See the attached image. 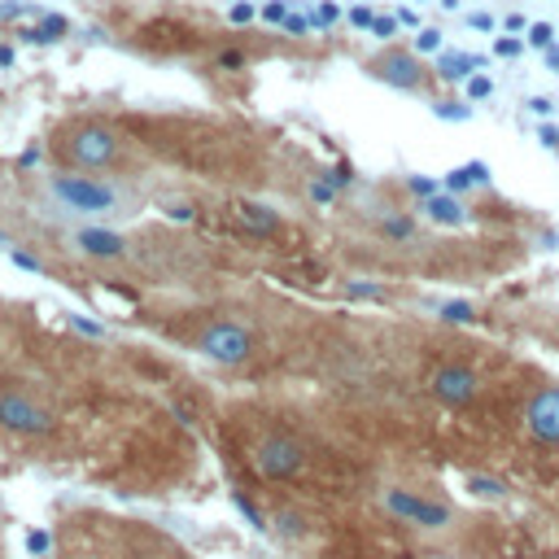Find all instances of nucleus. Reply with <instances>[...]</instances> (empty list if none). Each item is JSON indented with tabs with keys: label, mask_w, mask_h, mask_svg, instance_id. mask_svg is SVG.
<instances>
[{
	"label": "nucleus",
	"mask_w": 559,
	"mask_h": 559,
	"mask_svg": "<svg viewBox=\"0 0 559 559\" xmlns=\"http://www.w3.org/2000/svg\"><path fill=\"white\" fill-rule=\"evenodd\" d=\"M345 293H349V297H367V301H380V297H384V288H380V284H358V280H354V284H345Z\"/></svg>",
	"instance_id": "nucleus-25"
},
{
	"label": "nucleus",
	"mask_w": 559,
	"mask_h": 559,
	"mask_svg": "<svg viewBox=\"0 0 559 559\" xmlns=\"http://www.w3.org/2000/svg\"><path fill=\"white\" fill-rule=\"evenodd\" d=\"M371 22H376V13H371L367 4H354V9H349V26H354V31H371Z\"/></svg>",
	"instance_id": "nucleus-24"
},
{
	"label": "nucleus",
	"mask_w": 559,
	"mask_h": 559,
	"mask_svg": "<svg viewBox=\"0 0 559 559\" xmlns=\"http://www.w3.org/2000/svg\"><path fill=\"white\" fill-rule=\"evenodd\" d=\"M74 249L87 253V258H100V262H114V258H127V240L109 227H79L74 231Z\"/></svg>",
	"instance_id": "nucleus-10"
},
{
	"label": "nucleus",
	"mask_w": 559,
	"mask_h": 559,
	"mask_svg": "<svg viewBox=\"0 0 559 559\" xmlns=\"http://www.w3.org/2000/svg\"><path fill=\"white\" fill-rule=\"evenodd\" d=\"M406 188H411L415 197H424V201L441 192V183H437V179H419V175H411V179H406Z\"/></svg>",
	"instance_id": "nucleus-23"
},
{
	"label": "nucleus",
	"mask_w": 559,
	"mask_h": 559,
	"mask_svg": "<svg viewBox=\"0 0 559 559\" xmlns=\"http://www.w3.org/2000/svg\"><path fill=\"white\" fill-rule=\"evenodd\" d=\"M0 240H4V236H0Z\"/></svg>",
	"instance_id": "nucleus-46"
},
{
	"label": "nucleus",
	"mask_w": 559,
	"mask_h": 559,
	"mask_svg": "<svg viewBox=\"0 0 559 559\" xmlns=\"http://www.w3.org/2000/svg\"><path fill=\"white\" fill-rule=\"evenodd\" d=\"M66 31H70V22L52 13V17H44L39 26H31V31H22V35H26V39H39V44H48V39H66Z\"/></svg>",
	"instance_id": "nucleus-16"
},
{
	"label": "nucleus",
	"mask_w": 559,
	"mask_h": 559,
	"mask_svg": "<svg viewBox=\"0 0 559 559\" xmlns=\"http://www.w3.org/2000/svg\"><path fill=\"white\" fill-rule=\"evenodd\" d=\"M467 489H472L476 498H502V493H507V485H502V480L480 476V472H472V476H467Z\"/></svg>",
	"instance_id": "nucleus-18"
},
{
	"label": "nucleus",
	"mask_w": 559,
	"mask_h": 559,
	"mask_svg": "<svg viewBox=\"0 0 559 559\" xmlns=\"http://www.w3.org/2000/svg\"><path fill=\"white\" fill-rule=\"evenodd\" d=\"M48 153L61 170H79V175H96V170H118L122 157H127V140L114 122L105 118H66L52 140H48Z\"/></svg>",
	"instance_id": "nucleus-1"
},
{
	"label": "nucleus",
	"mask_w": 559,
	"mask_h": 559,
	"mask_svg": "<svg viewBox=\"0 0 559 559\" xmlns=\"http://www.w3.org/2000/svg\"><path fill=\"white\" fill-rule=\"evenodd\" d=\"M472 26H476V31H493V17H489V13H472Z\"/></svg>",
	"instance_id": "nucleus-40"
},
{
	"label": "nucleus",
	"mask_w": 559,
	"mask_h": 559,
	"mask_svg": "<svg viewBox=\"0 0 559 559\" xmlns=\"http://www.w3.org/2000/svg\"><path fill=\"white\" fill-rule=\"evenodd\" d=\"M310 201L314 205H332L336 201V188L332 183H310Z\"/></svg>",
	"instance_id": "nucleus-29"
},
{
	"label": "nucleus",
	"mask_w": 559,
	"mask_h": 559,
	"mask_svg": "<svg viewBox=\"0 0 559 559\" xmlns=\"http://www.w3.org/2000/svg\"><path fill=\"white\" fill-rule=\"evenodd\" d=\"M284 17H288V4H284V0L262 4V22H284Z\"/></svg>",
	"instance_id": "nucleus-30"
},
{
	"label": "nucleus",
	"mask_w": 559,
	"mask_h": 559,
	"mask_svg": "<svg viewBox=\"0 0 559 559\" xmlns=\"http://www.w3.org/2000/svg\"><path fill=\"white\" fill-rule=\"evenodd\" d=\"M507 31H528V22L520 13H507Z\"/></svg>",
	"instance_id": "nucleus-42"
},
{
	"label": "nucleus",
	"mask_w": 559,
	"mask_h": 559,
	"mask_svg": "<svg viewBox=\"0 0 559 559\" xmlns=\"http://www.w3.org/2000/svg\"><path fill=\"white\" fill-rule=\"evenodd\" d=\"M197 349L218 367H245L258 354V336L240 319H210L197 332Z\"/></svg>",
	"instance_id": "nucleus-4"
},
{
	"label": "nucleus",
	"mask_w": 559,
	"mask_h": 559,
	"mask_svg": "<svg viewBox=\"0 0 559 559\" xmlns=\"http://www.w3.org/2000/svg\"><path fill=\"white\" fill-rule=\"evenodd\" d=\"M550 39H555V26L550 22H528V44L533 48H550Z\"/></svg>",
	"instance_id": "nucleus-21"
},
{
	"label": "nucleus",
	"mask_w": 559,
	"mask_h": 559,
	"mask_svg": "<svg viewBox=\"0 0 559 559\" xmlns=\"http://www.w3.org/2000/svg\"><path fill=\"white\" fill-rule=\"evenodd\" d=\"M476 70H485V57L480 52H445V57H437V74L441 79H467Z\"/></svg>",
	"instance_id": "nucleus-13"
},
{
	"label": "nucleus",
	"mask_w": 559,
	"mask_h": 559,
	"mask_svg": "<svg viewBox=\"0 0 559 559\" xmlns=\"http://www.w3.org/2000/svg\"><path fill=\"white\" fill-rule=\"evenodd\" d=\"M253 13H258V9H253V4H249V0H236V4H231V9H227V17H231V22H236V26H240V22H253Z\"/></svg>",
	"instance_id": "nucleus-26"
},
{
	"label": "nucleus",
	"mask_w": 559,
	"mask_h": 559,
	"mask_svg": "<svg viewBox=\"0 0 559 559\" xmlns=\"http://www.w3.org/2000/svg\"><path fill=\"white\" fill-rule=\"evenodd\" d=\"M441 48V31L437 26H419L415 31V52H437Z\"/></svg>",
	"instance_id": "nucleus-20"
},
{
	"label": "nucleus",
	"mask_w": 559,
	"mask_h": 559,
	"mask_svg": "<svg viewBox=\"0 0 559 559\" xmlns=\"http://www.w3.org/2000/svg\"><path fill=\"white\" fill-rule=\"evenodd\" d=\"M537 140H542V144H546V148H559V131H555V127H550V122H546V127H542V131H537Z\"/></svg>",
	"instance_id": "nucleus-37"
},
{
	"label": "nucleus",
	"mask_w": 559,
	"mask_h": 559,
	"mask_svg": "<svg viewBox=\"0 0 559 559\" xmlns=\"http://www.w3.org/2000/svg\"><path fill=\"white\" fill-rule=\"evenodd\" d=\"M275 528H280V537L297 542V537H306V515H301V511H293V507H284V511L275 515Z\"/></svg>",
	"instance_id": "nucleus-17"
},
{
	"label": "nucleus",
	"mask_w": 559,
	"mask_h": 559,
	"mask_svg": "<svg viewBox=\"0 0 559 559\" xmlns=\"http://www.w3.org/2000/svg\"><path fill=\"white\" fill-rule=\"evenodd\" d=\"M472 183H489V166H485V162H467V166H459V170H450V175L441 179L445 192H463V188H472Z\"/></svg>",
	"instance_id": "nucleus-14"
},
{
	"label": "nucleus",
	"mask_w": 559,
	"mask_h": 559,
	"mask_svg": "<svg viewBox=\"0 0 559 559\" xmlns=\"http://www.w3.org/2000/svg\"><path fill=\"white\" fill-rule=\"evenodd\" d=\"M236 223H240L249 236H275V231L284 227L280 210L266 205V201H240V205H236Z\"/></svg>",
	"instance_id": "nucleus-11"
},
{
	"label": "nucleus",
	"mask_w": 559,
	"mask_h": 559,
	"mask_svg": "<svg viewBox=\"0 0 559 559\" xmlns=\"http://www.w3.org/2000/svg\"><path fill=\"white\" fill-rule=\"evenodd\" d=\"M376 231H380L384 240H393V245H402V240H411V236H415V218H411V214H384Z\"/></svg>",
	"instance_id": "nucleus-15"
},
{
	"label": "nucleus",
	"mask_w": 559,
	"mask_h": 559,
	"mask_svg": "<svg viewBox=\"0 0 559 559\" xmlns=\"http://www.w3.org/2000/svg\"><path fill=\"white\" fill-rule=\"evenodd\" d=\"M493 52H498V57H520V52H524V44H520V39L498 35V39H493Z\"/></svg>",
	"instance_id": "nucleus-27"
},
{
	"label": "nucleus",
	"mask_w": 559,
	"mask_h": 559,
	"mask_svg": "<svg viewBox=\"0 0 559 559\" xmlns=\"http://www.w3.org/2000/svg\"><path fill=\"white\" fill-rule=\"evenodd\" d=\"M362 70H367L371 79L397 87V92H424V83H428V74H432V70L419 61V52H415V48H402V44H384Z\"/></svg>",
	"instance_id": "nucleus-6"
},
{
	"label": "nucleus",
	"mask_w": 559,
	"mask_h": 559,
	"mask_svg": "<svg viewBox=\"0 0 559 559\" xmlns=\"http://www.w3.org/2000/svg\"><path fill=\"white\" fill-rule=\"evenodd\" d=\"M528 109H533L537 118H550V109H555V100H550V96H533V100H528Z\"/></svg>",
	"instance_id": "nucleus-36"
},
{
	"label": "nucleus",
	"mask_w": 559,
	"mask_h": 559,
	"mask_svg": "<svg viewBox=\"0 0 559 559\" xmlns=\"http://www.w3.org/2000/svg\"><path fill=\"white\" fill-rule=\"evenodd\" d=\"M445 323H472L476 319V310H472V301H445L441 310H437Z\"/></svg>",
	"instance_id": "nucleus-19"
},
{
	"label": "nucleus",
	"mask_w": 559,
	"mask_h": 559,
	"mask_svg": "<svg viewBox=\"0 0 559 559\" xmlns=\"http://www.w3.org/2000/svg\"><path fill=\"white\" fill-rule=\"evenodd\" d=\"M493 92V83L485 74H467V100H485Z\"/></svg>",
	"instance_id": "nucleus-22"
},
{
	"label": "nucleus",
	"mask_w": 559,
	"mask_h": 559,
	"mask_svg": "<svg viewBox=\"0 0 559 559\" xmlns=\"http://www.w3.org/2000/svg\"><path fill=\"white\" fill-rule=\"evenodd\" d=\"M397 26H419V17H415V9H397Z\"/></svg>",
	"instance_id": "nucleus-39"
},
{
	"label": "nucleus",
	"mask_w": 559,
	"mask_h": 559,
	"mask_svg": "<svg viewBox=\"0 0 559 559\" xmlns=\"http://www.w3.org/2000/svg\"><path fill=\"white\" fill-rule=\"evenodd\" d=\"M432 109H437L441 118H467V109H454L450 100H441V105H432Z\"/></svg>",
	"instance_id": "nucleus-38"
},
{
	"label": "nucleus",
	"mask_w": 559,
	"mask_h": 559,
	"mask_svg": "<svg viewBox=\"0 0 559 559\" xmlns=\"http://www.w3.org/2000/svg\"><path fill=\"white\" fill-rule=\"evenodd\" d=\"M249 463H253V472H258L262 480H297V476H306V467H310V450H306L301 437H293V432H284V428H271V432H262V437L253 441Z\"/></svg>",
	"instance_id": "nucleus-2"
},
{
	"label": "nucleus",
	"mask_w": 559,
	"mask_h": 559,
	"mask_svg": "<svg viewBox=\"0 0 559 559\" xmlns=\"http://www.w3.org/2000/svg\"><path fill=\"white\" fill-rule=\"evenodd\" d=\"M424 210H428V218H432V223H441V227H459V223L467 218V214H463V201H459L454 192H445V188H441L437 197H428V201H424Z\"/></svg>",
	"instance_id": "nucleus-12"
},
{
	"label": "nucleus",
	"mask_w": 559,
	"mask_h": 559,
	"mask_svg": "<svg viewBox=\"0 0 559 559\" xmlns=\"http://www.w3.org/2000/svg\"><path fill=\"white\" fill-rule=\"evenodd\" d=\"M31 550L44 555V550H48V533H31Z\"/></svg>",
	"instance_id": "nucleus-41"
},
{
	"label": "nucleus",
	"mask_w": 559,
	"mask_h": 559,
	"mask_svg": "<svg viewBox=\"0 0 559 559\" xmlns=\"http://www.w3.org/2000/svg\"><path fill=\"white\" fill-rule=\"evenodd\" d=\"M428 393H432L441 406H450V411L472 406V402L480 397V371H476L472 362H459V358L437 362V367L428 371Z\"/></svg>",
	"instance_id": "nucleus-8"
},
{
	"label": "nucleus",
	"mask_w": 559,
	"mask_h": 559,
	"mask_svg": "<svg viewBox=\"0 0 559 559\" xmlns=\"http://www.w3.org/2000/svg\"><path fill=\"white\" fill-rule=\"evenodd\" d=\"M0 66H13V44H0Z\"/></svg>",
	"instance_id": "nucleus-43"
},
{
	"label": "nucleus",
	"mask_w": 559,
	"mask_h": 559,
	"mask_svg": "<svg viewBox=\"0 0 559 559\" xmlns=\"http://www.w3.org/2000/svg\"><path fill=\"white\" fill-rule=\"evenodd\" d=\"M380 502H384V511L393 515V520H402V524H415V528H445L450 520H454V511L445 507V502H437V498H424V493H415V489H406V485H389L384 493H380Z\"/></svg>",
	"instance_id": "nucleus-7"
},
{
	"label": "nucleus",
	"mask_w": 559,
	"mask_h": 559,
	"mask_svg": "<svg viewBox=\"0 0 559 559\" xmlns=\"http://www.w3.org/2000/svg\"><path fill=\"white\" fill-rule=\"evenodd\" d=\"M48 188H52V197H57L66 210H74V214H114L118 201H122L114 183H105V179H96V175H79V170L52 175Z\"/></svg>",
	"instance_id": "nucleus-5"
},
{
	"label": "nucleus",
	"mask_w": 559,
	"mask_h": 559,
	"mask_svg": "<svg viewBox=\"0 0 559 559\" xmlns=\"http://www.w3.org/2000/svg\"><path fill=\"white\" fill-rule=\"evenodd\" d=\"M441 4H445V9H459V0H441Z\"/></svg>",
	"instance_id": "nucleus-45"
},
{
	"label": "nucleus",
	"mask_w": 559,
	"mask_h": 559,
	"mask_svg": "<svg viewBox=\"0 0 559 559\" xmlns=\"http://www.w3.org/2000/svg\"><path fill=\"white\" fill-rule=\"evenodd\" d=\"M236 507H240V511L249 515V524H253V528H266V520H262V515L253 511V502H249V498H240V493H236Z\"/></svg>",
	"instance_id": "nucleus-34"
},
{
	"label": "nucleus",
	"mask_w": 559,
	"mask_h": 559,
	"mask_svg": "<svg viewBox=\"0 0 559 559\" xmlns=\"http://www.w3.org/2000/svg\"><path fill=\"white\" fill-rule=\"evenodd\" d=\"M524 432L542 445H559V384H542L524 402Z\"/></svg>",
	"instance_id": "nucleus-9"
},
{
	"label": "nucleus",
	"mask_w": 559,
	"mask_h": 559,
	"mask_svg": "<svg viewBox=\"0 0 559 559\" xmlns=\"http://www.w3.org/2000/svg\"><path fill=\"white\" fill-rule=\"evenodd\" d=\"M393 31H397V17H376L371 22V35H380V39H389Z\"/></svg>",
	"instance_id": "nucleus-32"
},
{
	"label": "nucleus",
	"mask_w": 559,
	"mask_h": 559,
	"mask_svg": "<svg viewBox=\"0 0 559 559\" xmlns=\"http://www.w3.org/2000/svg\"><path fill=\"white\" fill-rule=\"evenodd\" d=\"M9 258H13L17 266H26V271H39V258H35V253H26V249H9Z\"/></svg>",
	"instance_id": "nucleus-33"
},
{
	"label": "nucleus",
	"mask_w": 559,
	"mask_h": 559,
	"mask_svg": "<svg viewBox=\"0 0 559 559\" xmlns=\"http://www.w3.org/2000/svg\"><path fill=\"white\" fill-rule=\"evenodd\" d=\"M245 66V52L240 48H223L218 52V70H240Z\"/></svg>",
	"instance_id": "nucleus-28"
},
{
	"label": "nucleus",
	"mask_w": 559,
	"mask_h": 559,
	"mask_svg": "<svg viewBox=\"0 0 559 559\" xmlns=\"http://www.w3.org/2000/svg\"><path fill=\"white\" fill-rule=\"evenodd\" d=\"M336 17H341V9H336V4H323V9L314 13V26H332Z\"/></svg>",
	"instance_id": "nucleus-35"
},
{
	"label": "nucleus",
	"mask_w": 559,
	"mask_h": 559,
	"mask_svg": "<svg viewBox=\"0 0 559 559\" xmlns=\"http://www.w3.org/2000/svg\"><path fill=\"white\" fill-rule=\"evenodd\" d=\"M546 61H550V66L559 70V48H546Z\"/></svg>",
	"instance_id": "nucleus-44"
},
{
	"label": "nucleus",
	"mask_w": 559,
	"mask_h": 559,
	"mask_svg": "<svg viewBox=\"0 0 559 559\" xmlns=\"http://www.w3.org/2000/svg\"><path fill=\"white\" fill-rule=\"evenodd\" d=\"M0 428L13 437H48L57 428V411L44 406L26 384H0Z\"/></svg>",
	"instance_id": "nucleus-3"
},
{
	"label": "nucleus",
	"mask_w": 559,
	"mask_h": 559,
	"mask_svg": "<svg viewBox=\"0 0 559 559\" xmlns=\"http://www.w3.org/2000/svg\"><path fill=\"white\" fill-rule=\"evenodd\" d=\"M280 26H284V31H288V35H306V31H310V22H306V17H301V13H288V17H284V22H280Z\"/></svg>",
	"instance_id": "nucleus-31"
}]
</instances>
